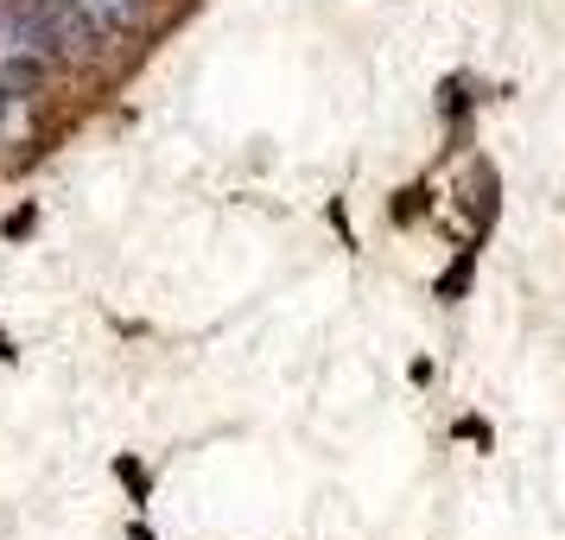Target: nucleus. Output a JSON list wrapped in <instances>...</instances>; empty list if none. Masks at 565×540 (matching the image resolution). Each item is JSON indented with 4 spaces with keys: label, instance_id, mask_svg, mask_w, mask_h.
<instances>
[{
    "label": "nucleus",
    "instance_id": "nucleus-1",
    "mask_svg": "<svg viewBox=\"0 0 565 540\" xmlns=\"http://www.w3.org/2000/svg\"><path fill=\"white\" fill-rule=\"evenodd\" d=\"M26 39L39 45L45 57H89L96 52V27L83 20L71 0H13Z\"/></svg>",
    "mask_w": 565,
    "mask_h": 540
},
{
    "label": "nucleus",
    "instance_id": "nucleus-2",
    "mask_svg": "<svg viewBox=\"0 0 565 540\" xmlns=\"http://www.w3.org/2000/svg\"><path fill=\"white\" fill-rule=\"evenodd\" d=\"M83 20L96 32H128V27H140V13H147V0H71Z\"/></svg>",
    "mask_w": 565,
    "mask_h": 540
},
{
    "label": "nucleus",
    "instance_id": "nucleus-3",
    "mask_svg": "<svg viewBox=\"0 0 565 540\" xmlns=\"http://www.w3.org/2000/svg\"><path fill=\"white\" fill-rule=\"evenodd\" d=\"M7 103H13V96H0V115H7Z\"/></svg>",
    "mask_w": 565,
    "mask_h": 540
}]
</instances>
